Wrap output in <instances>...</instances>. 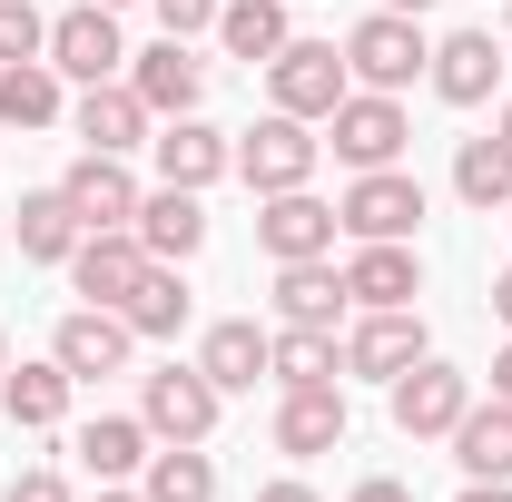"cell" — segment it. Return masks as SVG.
<instances>
[{"instance_id": "6da1fadb", "label": "cell", "mask_w": 512, "mask_h": 502, "mask_svg": "<svg viewBox=\"0 0 512 502\" xmlns=\"http://www.w3.org/2000/svg\"><path fill=\"white\" fill-rule=\"evenodd\" d=\"M316 158H325V138L316 119H286V109H266V119L237 138V178H247L256 197H286V188H316Z\"/></svg>"}, {"instance_id": "7a4b0ae2", "label": "cell", "mask_w": 512, "mask_h": 502, "mask_svg": "<svg viewBox=\"0 0 512 502\" xmlns=\"http://www.w3.org/2000/svg\"><path fill=\"white\" fill-rule=\"evenodd\" d=\"M355 89V69L335 40H286L276 60H266V99L286 109V119H335V99Z\"/></svg>"}, {"instance_id": "3957f363", "label": "cell", "mask_w": 512, "mask_h": 502, "mask_svg": "<svg viewBox=\"0 0 512 502\" xmlns=\"http://www.w3.org/2000/svg\"><path fill=\"white\" fill-rule=\"evenodd\" d=\"M345 69H355V89H404L414 69H434V40H424V20H404V10H365V20L345 30Z\"/></svg>"}, {"instance_id": "277c9868", "label": "cell", "mask_w": 512, "mask_h": 502, "mask_svg": "<svg viewBox=\"0 0 512 502\" xmlns=\"http://www.w3.org/2000/svg\"><path fill=\"white\" fill-rule=\"evenodd\" d=\"M404 138H414V119H404V99H394V89H345V99H335V119H325V148H335L345 168H394V158H404Z\"/></svg>"}, {"instance_id": "5b68a950", "label": "cell", "mask_w": 512, "mask_h": 502, "mask_svg": "<svg viewBox=\"0 0 512 502\" xmlns=\"http://www.w3.org/2000/svg\"><path fill=\"white\" fill-rule=\"evenodd\" d=\"M335 217H345L355 247L414 237V227H424V178H404V168H355V188L335 197Z\"/></svg>"}, {"instance_id": "8992f818", "label": "cell", "mask_w": 512, "mask_h": 502, "mask_svg": "<svg viewBox=\"0 0 512 502\" xmlns=\"http://www.w3.org/2000/svg\"><path fill=\"white\" fill-rule=\"evenodd\" d=\"M217 404H227V394L197 375V365H158V375L138 384V424L158 443H207L217 434Z\"/></svg>"}, {"instance_id": "52a82bcc", "label": "cell", "mask_w": 512, "mask_h": 502, "mask_svg": "<svg viewBox=\"0 0 512 502\" xmlns=\"http://www.w3.org/2000/svg\"><path fill=\"white\" fill-rule=\"evenodd\" d=\"M50 69H60V79H79V89H89V79H119V69H128L119 10H109V0L60 10V20H50Z\"/></svg>"}, {"instance_id": "ba28073f", "label": "cell", "mask_w": 512, "mask_h": 502, "mask_svg": "<svg viewBox=\"0 0 512 502\" xmlns=\"http://www.w3.org/2000/svg\"><path fill=\"white\" fill-rule=\"evenodd\" d=\"M463 404H473V375L444 365V355H424L414 375H394V434H404V443H434V434L463 424Z\"/></svg>"}, {"instance_id": "9c48e42d", "label": "cell", "mask_w": 512, "mask_h": 502, "mask_svg": "<svg viewBox=\"0 0 512 502\" xmlns=\"http://www.w3.org/2000/svg\"><path fill=\"white\" fill-rule=\"evenodd\" d=\"M424 355H434V345H424V315H414V306H365L355 335H345V375H375V384L414 375Z\"/></svg>"}, {"instance_id": "30bf717a", "label": "cell", "mask_w": 512, "mask_h": 502, "mask_svg": "<svg viewBox=\"0 0 512 502\" xmlns=\"http://www.w3.org/2000/svg\"><path fill=\"white\" fill-rule=\"evenodd\" d=\"M148 148H158V188H197V197L237 168V138H227V128H207L197 109H188V119H158Z\"/></svg>"}, {"instance_id": "8fae6325", "label": "cell", "mask_w": 512, "mask_h": 502, "mask_svg": "<svg viewBox=\"0 0 512 502\" xmlns=\"http://www.w3.org/2000/svg\"><path fill=\"white\" fill-rule=\"evenodd\" d=\"M335 237H345V217H335L316 188H286V197L256 207V247L276 256V266H296V256H335Z\"/></svg>"}, {"instance_id": "7c38bea8", "label": "cell", "mask_w": 512, "mask_h": 502, "mask_svg": "<svg viewBox=\"0 0 512 502\" xmlns=\"http://www.w3.org/2000/svg\"><path fill=\"white\" fill-rule=\"evenodd\" d=\"M69 128H79V148H109V158H128V148H148V99L128 89V79H89L79 89V109H69Z\"/></svg>"}, {"instance_id": "4fadbf2b", "label": "cell", "mask_w": 512, "mask_h": 502, "mask_svg": "<svg viewBox=\"0 0 512 502\" xmlns=\"http://www.w3.org/2000/svg\"><path fill=\"white\" fill-rule=\"evenodd\" d=\"M266 365H276V335H266L256 315H217V325H207V345H197V375L217 384V394H256Z\"/></svg>"}, {"instance_id": "5bb4252c", "label": "cell", "mask_w": 512, "mask_h": 502, "mask_svg": "<svg viewBox=\"0 0 512 502\" xmlns=\"http://www.w3.org/2000/svg\"><path fill=\"white\" fill-rule=\"evenodd\" d=\"M138 266H148L138 227H89V237L69 247V286H79L89 306H119L128 286H138Z\"/></svg>"}, {"instance_id": "9a60e30c", "label": "cell", "mask_w": 512, "mask_h": 502, "mask_svg": "<svg viewBox=\"0 0 512 502\" xmlns=\"http://www.w3.org/2000/svg\"><path fill=\"white\" fill-rule=\"evenodd\" d=\"M128 345H138V335H128V315H119V306H79V315H60V335H50V355H60L79 384L119 375Z\"/></svg>"}, {"instance_id": "2e32d148", "label": "cell", "mask_w": 512, "mask_h": 502, "mask_svg": "<svg viewBox=\"0 0 512 502\" xmlns=\"http://www.w3.org/2000/svg\"><path fill=\"white\" fill-rule=\"evenodd\" d=\"M60 197L79 207V227H128L138 217V178H128V158H109V148H79Z\"/></svg>"}, {"instance_id": "e0dca14e", "label": "cell", "mask_w": 512, "mask_h": 502, "mask_svg": "<svg viewBox=\"0 0 512 502\" xmlns=\"http://www.w3.org/2000/svg\"><path fill=\"white\" fill-rule=\"evenodd\" d=\"M128 89L148 99V119H188V109H197V89H207V60H188V40L128 50Z\"/></svg>"}, {"instance_id": "ac0fdd59", "label": "cell", "mask_w": 512, "mask_h": 502, "mask_svg": "<svg viewBox=\"0 0 512 502\" xmlns=\"http://www.w3.org/2000/svg\"><path fill=\"white\" fill-rule=\"evenodd\" d=\"M69 394H79V375H69L60 355H50V365H0V414H10L20 434H60Z\"/></svg>"}, {"instance_id": "d6986e66", "label": "cell", "mask_w": 512, "mask_h": 502, "mask_svg": "<svg viewBox=\"0 0 512 502\" xmlns=\"http://www.w3.org/2000/svg\"><path fill=\"white\" fill-rule=\"evenodd\" d=\"M345 443V384H286L276 394V453H335Z\"/></svg>"}, {"instance_id": "ffe728a7", "label": "cell", "mask_w": 512, "mask_h": 502, "mask_svg": "<svg viewBox=\"0 0 512 502\" xmlns=\"http://www.w3.org/2000/svg\"><path fill=\"white\" fill-rule=\"evenodd\" d=\"M138 247L158 256V266H188L197 247H207V207H197V188H158V197H138Z\"/></svg>"}, {"instance_id": "44dd1931", "label": "cell", "mask_w": 512, "mask_h": 502, "mask_svg": "<svg viewBox=\"0 0 512 502\" xmlns=\"http://www.w3.org/2000/svg\"><path fill=\"white\" fill-rule=\"evenodd\" d=\"M493 79H503L493 30H453V40H434V99H453V109H483V99H493Z\"/></svg>"}, {"instance_id": "7402d4cb", "label": "cell", "mask_w": 512, "mask_h": 502, "mask_svg": "<svg viewBox=\"0 0 512 502\" xmlns=\"http://www.w3.org/2000/svg\"><path fill=\"white\" fill-rule=\"evenodd\" d=\"M355 306L345 296V276H335V256H296V266H276V315L286 325H316V335H335V315Z\"/></svg>"}, {"instance_id": "603a6c76", "label": "cell", "mask_w": 512, "mask_h": 502, "mask_svg": "<svg viewBox=\"0 0 512 502\" xmlns=\"http://www.w3.org/2000/svg\"><path fill=\"white\" fill-rule=\"evenodd\" d=\"M453 463H463V483H512V404H463V424H453Z\"/></svg>"}, {"instance_id": "cb8c5ba5", "label": "cell", "mask_w": 512, "mask_h": 502, "mask_svg": "<svg viewBox=\"0 0 512 502\" xmlns=\"http://www.w3.org/2000/svg\"><path fill=\"white\" fill-rule=\"evenodd\" d=\"M345 296H355V306H414V296H424V266H414V237H384V247H355V266H345Z\"/></svg>"}, {"instance_id": "d4e9b609", "label": "cell", "mask_w": 512, "mask_h": 502, "mask_svg": "<svg viewBox=\"0 0 512 502\" xmlns=\"http://www.w3.org/2000/svg\"><path fill=\"white\" fill-rule=\"evenodd\" d=\"M148 443H158V434H148L138 414H99V424H79V434H69V453H79V463H89L99 483H138Z\"/></svg>"}, {"instance_id": "484cf974", "label": "cell", "mask_w": 512, "mask_h": 502, "mask_svg": "<svg viewBox=\"0 0 512 502\" xmlns=\"http://www.w3.org/2000/svg\"><path fill=\"white\" fill-rule=\"evenodd\" d=\"M10 227H20V256H30V266H69V247L89 237V227H79V207H69L60 188H30Z\"/></svg>"}, {"instance_id": "4316f807", "label": "cell", "mask_w": 512, "mask_h": 502, "mask_svg": "<svg viewBox=\"0 0 512 502\" xmlns=\"http://www.w3.org/2000/svg\"><path fill=\"white\" fill-rule=\"evenodd\" d=\"M119 315H128V335H138V345H148V335H178V325H188V276L148 256V266H138V286L119 296Z\"/></svg>"}, {"instance_id": "83f0119b", "label": "cell", "mask_w": 512, "mask_h": 502, "mask_svg": "<svg viewBox=\"0 0 512 502\" xmlns=\"http://www.w3.org/2000/svg\"><path fill=\"white\" fill-rule=\"evenodd\" d=\"M217 40H227V60H247V69H266L296 30H286V0H227L217 10Z\"/></svg>"}, {"instance_id": "f1b7e54d", "label": "cell", "mask_w": 512, "mask_h": 502, "mask_svg": "<svg viewBox=\"0 0 512 502\" xmlns=\"http://www.w3.org/2000/svg\"><path fill=\"white\" fill-rule=\"evenodd\" d=\"M453 197L483 207V217L512 207V148H503V138H463V148H453Z\"/></svg>"}, {"instance_id": "f546056e", "label": "cell", "mask_w": 512, "mask_h": 502, "mask_svg": "<svg viewBox=\"0 0 512 502\" xmlns=\"http://www.w3.org/2000/svg\"><path fill=\"white\" fill-rule=\"evenodd\" d=\"M138 493L148 502H217V463H207L197 443H168V453L138 463Z\"/></svg>"}, {"instance_id": "4dcf8cb0", "label": "cell", "mask_w": 512, "mask_h": 502, "mask_svg": "<svg viewBox=\"0 0 512 502\" xmlns=\"http://www.w3.org/2000/svg\"><path fill=\"white\" fill-rule=\"evenodd\" d=\"M60 119V69L50 60H10L0 69V128H50Z\"/></svg>"}, {"instance_id": "1f68e13d", "label": "cell", "mask_w": 512, "mask_h": 502, "mask_svg": "<svg viewBox=\"0 0 512 502\" xmlns=\"http://www.w3.org/2000/svg\"><path fill=\"white\" fill-rule=\"evenodd\" d=\"M266 375L276 384H335L345 355H335V335H316V325H276V365Z\"/></svg>"}, {"instance_id": "d6a6232c", "label": "cell", "mask_w": 512, "mask_h": 502, "mask_svg": "<svg viewBox=\"0 0 512 502\" xmlns=\"http://www.w3.org/2000/svg\"><path fill=\"white\" fill-rule=\"evenodd\" d=\"M10 60H50V20L30 0H0V69Z\"/></svg>"}, {"instance_id": "836d02e7", "label": "cell", "mask_w": 512, "mask_h": 502, "mask_svg": "<svg viewBox=\"0 0 512 502\" xmlns=\"http://www.w3.org/2000/svg\"><path fill=\"white\" fill-rule=\"evenodd\" d=\"M158 20H168V40H197V30H217V10L227 0H148Z\"/></svg>"}, {"instance_id": "e575fe53", "label": "cell", "mask_w": 512, "mask_h": 502, "mask_svg": "<svg viewBox=\"0 0 512 502\" xmlns=\"http://www.w3.org/2000/svg\"><path fill=\"white\" fill-rule=\"evenodd\" d=\"M0 502H69V483H60V473H20Z\"/></svg>"}, {"instance_id": "d590c367", "label": "cell", "mask_w": 512, "mask_h": 502, "mask_svg": "<svg viewBox=\"0 0 512 502\" xmlns=\"http://www.w3.org/2000/svg\"><path fill=\"white\" fill-rule=\"evenodd\" d=\"M345 502H414V493H404L394 473H365V483H355V493H345Z\"/></svg>"}, {"instance_id": "8d00e7d4", "label": "cell", "mask_w": 512, "mask_h": 502, "mask_svg": "<svg viewBox=\"0 0 512 502\" xmlns=\"http://www.w3.org/2000/svg\"><path fill=\"white\" fill-rule=\"evenodd\" d=\"M256 502H325V493H316V483H266Z\"/></svg>"}, {"instance_id": "74e56055", "label": "cell", "mask_w": 512, "mask_h": 502, "mask_svg": "<svg viewBox=\"0 0 512 502\" xmlns=\"http://www.w3.org/2000/svg\"><path fill=\"white\" fill-rule=\"evenodd\" d=\"M453 502H512V483H463Z\"/></svg>"}, {"instance_id": "f35d334b", "label": "cell", "mask_w": 512, "mask_h": 502, "mask_svg": "<svg viewBox=\"0 0 512 502\" xmlns=\"http://www.w3.org/2000/svg\"><path fill=\"white\" fill-rule=\"evenodd\" d=\"M493 394H503V404H512V345H503V355H493Z\"/></svg>"}, {"instance_id": "ab89813d", "label": "cell", "mask_w": 512, "mask_h": 502, "mask_svg": "<svg viewBox=\"0 0 512 502\" xmlns=\"http://www.w3.org/2000/svg\"><path fill=\"white\" fill-rule=\"evenodd\" d=\"M493 315H503V325H512V266H503V276H493Z\"/></svg>"}, {"instance_id": "60d3db41", "label": "cell", "mask_w": 512, "mask_h": 502, "mask_svg": "<svg viewBox=\"0 0 512 502\" xmlns=\"http://www.w3.org/2000/svg\"><path fill=\"white\" fill-rule=\"evenodd\" d=\"M89 502H148V493H128V483H99V493H89Z\"/></svg>"}, {"instance_id": "b9f144b4", "label": "cell", "mask_w": 512, "mask_h": 502, "mask_svg": "<svg viewBox=\"0 0 512 502\" xmlns=\"http://www.w3.org/2000/svg\"><path fill=\"white\" fill-rule=\"evenodd\" d=\"M384 10H404V20H424V10H434V0H384Z\"/></svg>"}, {"instance_id": "7bdbcfd3", "label": "cell", "mask_w": 512, "mask_h": 502, "mask_svg": "<svg viewBox=\"0 0 512 502\" xmlns=\"http://www.w3.org/2000/svg\"><path fill=\"white\" fill-rule=\"evenodd\" d=\"M493 138H503V148H512V99H503V119H493Z\"/></svg>"}, {"instance_id": "ee69618b", "label": "cell", "mask_w": 512, "mask_h": 502, "mask_svg": "<svg viewBox=\"0 0 512 502\" xmlns=\"http://www.w3.org/2000/svg\"><path fill=\"white\" fill-rule=\"evenodd\" d=\"M0 365H10V335H0Z\"/></svg>"}, {"instance_id": "f6af8a7d", "label": "cell", "mask_w": 512, "mask_h": 502, "mask_svg": "<svg viewBox=\"0 0 512 502\" xmlns=\"http://www.w3.org/2000/svg\"><path fill=\"white\" fill-rule=\"evenodd\" d=\"M503 40H512V10H503Z\"/></svg>"}, {"instance_id": "bcb514c9", "label": "cell", "mask_w": 512, "mask_h": 502, "mask_svg": "<svg viewBox=\"0 0 512 502\" xmlns=\"http://www.w3.org/2000/svg\"><path fill=\"white\" fill-rule=\"evenodd\" d=\"M109 10H128V0H109Z\"/></svg>"}, {"instance_id": "7dc6e473", "label": "cell", "mask_w": 512, "mask_h": 502, "mask_svg": "<svg viewBox=\"0 0 512 502\" xmlns=\"http://www.w3.org/2000/svg\"><path fill=\"white\" fill-rule=\"evenodd\" d=\"M503 217H512V207H503Z\"/></svg>"}]
</instances>
